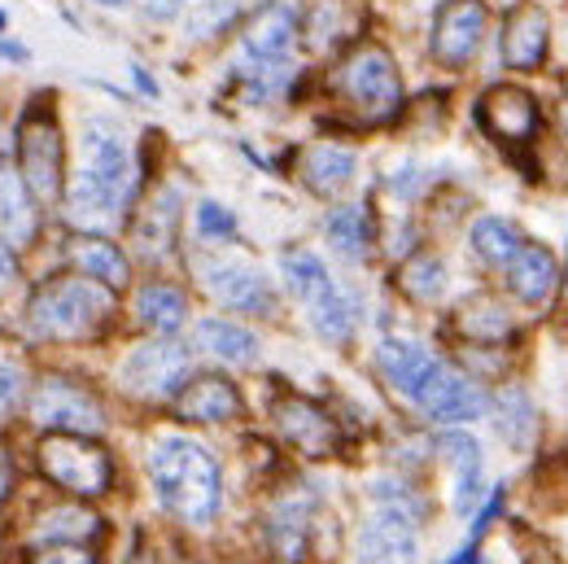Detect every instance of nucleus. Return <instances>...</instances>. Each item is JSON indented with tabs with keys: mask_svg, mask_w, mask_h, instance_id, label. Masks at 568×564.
Wrapping results in <instances>:
<instances>
[{
	"mask_svg": "<svg viewBox=\"0 0 568 564\" xmlns=\"http://www.w3.org/2000/svg\"><path fill=\"white\" fill-rule=\"evenodd\" d=\"M149 482L158 503L184 525H206L219 512V464L193 437H158L149 451Z\"/></svg>",
	"mask_w": 568,
	"mask_h": 564,
	"instance_id": "obj_1",
	"label": "nucleus"
},
{
	"mask_svg": "<svg viewBox=\"0 0 568 564\" xmlns=\"http://www.w3.org/2000/svg\"><path fill=\"white\" fill-rule=\"evenodd\" d=\"M114 289L92 276H67V281H49L27 306V324L36 338L49 342H83L97 338L110 315H114Z\"/></svg>",
	"mask_w": 568,
	"mask_h": 564,
	"instance_id": "obj_2",
	"label": "nucleus"
},
{
	"mask_svg": "<svg viewBox=\"0 0 568 564\" xmlns=\"http://www.w3.org/2000/svg\"><path fill=\"white\" fill-rule=\"evenodd\" d=\"M333 92L358 114V123L381 128L403 114V74L381 44H358L333 71Z\"/></svg>",
	"mask_w": 568,
	"mask_h": 564,
	"instance_id": "obj_3",
	"label": "nucleus"
},
{
	"mask_svg": "<svg viewBox=\"0 0 568 564\" xmlns=\"http://www.w3.org/2000/svg\"><path fill=\"white\" fill-rule=\"evenodd\" d=\"M281 272L288 293L302 302L311 329L324 342H351V333H355V302L342 293V284L328 276V268L315 254L293 250V254L281 259Z\"/></svg>",
	"mask_w": 568,
	"mask_h": 564,
	"instance_id": "obj_4",
	"label": "nucleus"
},
{
	"mask_svg": "<svg viewBox=\"0 0 568 564\" xmlns=\"http://www.w3.org/2000/svg\"><path fill=\"white\" fill-rule=\"evenodd\" d=\"M36 455H40V473L74 498H97L114 482L110 455L88 433H49Z\"/></svg>",
	"mask_w": 568,
	"mask_h": 564,
	"instance_id": "obj_5",
	"label": "nucleus"
},
{
	"mask_svg": "<svg viewBox=\"0 0 568 564\" xmlns=\"http://www.w3.org/2000/svg\"><path fill=\"white\" fill-rule=\"evenodd\" d=\"M358 564H420L416 507L385 482L376 486V512L358 534Z\"/></svg>",
	"mask_w": 568,
	"mask_h": 564,
	"instance_id": "obj_6",
	"label": "nucleus"
},
{
	"mask_svg": "<svg viewBox=\"0 0 568 564\" xmlns=\"http://www.w3.org/2000/svg\"><path fill=\"white\" fill-rule=\"evenodd\" d=\"M13 149H18V171L31 184L36 202H58L62 198V162H67V149H62V132H58V123H53V114L44 105H31L18 119Z\"/></svg>",
	"mask_w": 568,
	"mask_h": 564,
	"instance_id": "obj_7",
	"label": "nucleus"
},
{
	"mask_svg": "<svg viewBox=\"0 0 568 564\" xmlns=\"http://www.w3.org/2000/svg\"><path fill=\"white\" fill-rule=\"evenodd\" d=\"M193 376V359L189 346L171 342V338H158V342H144L136 351L123 359L119 367V381L128 394L136 399H175Z\"/></svg>",
	"mask_w": 568,
	"mask_h": 564,
	"instance_id": "obj_8",
	"label": "nucleus"
},
{
	"mask_svg": "<svg viewBox=\"0 0 568 564\" xmlns=\"http://www.w3.org/2000/svg\"><path fill=\"white\" fill-rule=\"evenodd\" d=\"M31 421L49 433H88L92 437L105 429V412L83 385H74L67 376H44L31 394Z\"/></svg>",
	"mask_w": 568,
	"mask_h": 564,
	"instance_id": "obj_9",
	"label": "nucleus"
},
{
	"mask_svg": "<svg viewBox=\"0 0 568 564\" xmlns=\"http://www.w3.org/2000/svg\"><path fill=\"white\" fill-rule=\"evenodd\" d=\"M83 175H92L119 207L132 202L136 167H132V153H128L123 132L110 119H88L83 123Z\"/></svg>",
	"mask_w": 568,
	"mask_h": 564,
	"instance_id": "obj_10",
	"label": "nucleus"
},
{
	"mask_svg": "<svg viewBox=\"0 0 568 564\" xmlns=\"http://www.w3.org/2000/svg\"><path fill=\"white\" fill-rule=\"evenodd\" d=\"M197 276L206 284V293L227 311H245V315L276 311V293H272L267 276L241 259H197Z\"/></svg>",
	"mask_w": 568,
	"mask_h": 564,
	"instance_id": "obj_11",
	"label": "nucleus"
},
{
	"mask_svg": "<svg viewBox=\"0 0 568 564\" xmlns=\"http://www.w3.org/2000/svg\"><path fill=\"white\" fill-rule=\"evenodd\" d=\"M486 40V4L481 0H446L433 18V58L446 71H464Z\"/></svg>",
	"mask_w": 568,
	"mask_h": 564,
	"instance_id": "obj_12",
	"label": "nucleus"
},
{
	"mask_svg": "<svg viewBox=\"0 0 568 564\" xmlns=\"http://www.w3.org/2000/svg\"><path fill=\"white\" fill-rule=\"evenodd\" d=\"M272 416H276V429L284 433V442L293 451H302L306 460H333L337 455L342 429H337V421L320 403H311L302 394H281Z\"/></svg>",
	"mask_w": 568,
	"mask_h": 564,
	"instance_id": "obj_13",
	"label": "nucleus"
},
{
	"mask_svg": "<svg viewBox=\"0 0 568 564\" xmlns=\"http://www.w3.org/2000/svg\"><path fill=\"white\" fill-rule=\"evenodd\" d=\"M416 407H420L433 424H464V421L486 416V412H490V399H486V390H481L473 376H464V372H455V367L442 363V367L433 372V381L420 390Z\"/></svg>",
	"mask_w": 568,
	"mask_h": 564,
	"instance_id": "obj_14",
	"label": "nucleus"
},
{
	"mask_svg": "<svg viewBox=\"0 0 568 564\" xmlns=\"http://www.w3.org/2000/svg\"><path fill=\"white\" fill-rule=\"evenodd\" d=\"M551 53V18L542 4L520 0L503 22V62L511 71H538Z\"/></svg>",
	"mask_w": 568,
	"mask_h": 564,
	"instance_id": "obj_15",
	"label": "nucleus"
},
{
	"mask_svg": "<svg viewBox=\"0 0 568 564\" xmlns=\"http://www.w3.org/2000/svg\"><path fill=\"white\" fill-rule=\"evenodd\" d=\"M477 119L486 128V137L498 144H525L538 132V105L529 92L511 88V83H498L481 97L477 105Z\"/></svg>",
	"mask_w": 568,
	"mask_h": 564,
	"instance_id": "obj_16",
	"label": "nucleus"
},
{
	"mask_svg": "<svg viewBox=\"0 0 568 564\" xmlns=\"http://www.w3.org/2000/svg\"><path fill=\"white\" fill-rule=\"evenodd\" d=\"M503 281H507V293L520 298L525 306H542V302H551V293L565 284V276H560V263H556V254H551L547 245L525 241V245L516 250V259L503 268Z\"/></svg>",
	"mask_w": 568,
	"mask_h": 564,
	"instance_id": "obj_17",
	"label": "nucleus"
},
{
	"mask_svg": "<svg viewBox=\"0 0 568 564\" xmlns=\"http://www.w3.org/2000/svg\"><path fill=\"white\" fill-rule=\"evenodd\" d=\"M241 394L227 376H214V372H202V376H189V385L175 394V416L193 424H223L241 416Z\"/></svg>",
	"mask_w": 568,
	"mask_h": 564,
	"instance_id": "obj_18",
	"label": "nucleus"
},
{
	"mask_svg": "<svg viewBox=\"0 0 568 564\" xmlns=\"http://www.w3.org/2000/svg\"><path fill=\"white\" fill-rule=\"evenodd\" d=\"M437 451L446 455V464L455 473V498H450V507L459 516H468L481 503V494H486V455H481V442L473 433H442L437 437Z\"/></svg>",
	"mask_w": 568,
	"mask_h": 564,
	"instance_id": "obj_19",
	"label": "nucleus"
},
{
	"mask_svg": "<svg viewBox=\"0 0 568 564\" xmlns=\"http://www.w3.org/2000/svg\"><path fill=\"white\" fill-rule=\"evenodd\" d=\"M297 36H302L297 13H293L288 4H267V9H258V13L250 18V27H245V36H241V49H245V58H250L254 67H258V62H284V58L293 53Z\"/></svg>",
	"mask_w": 568,
	"mask_h": 564,
	"instance_id": "obj_20",
	"label": "nucleus"
},
{
	"mask_svg": "<svg viewBox=\"0 0 568 564\" xmlns=\"http://www.w3.org/2000/svg\"><path fill=\"white\" fill-rule=\"evenodd\" d=\"M263 543L272 564H302L311 543V503L306 498H284L263 521Z\"/></svg>",
	"mask_w": 568,
	"mask_h": 564,
	"instance_id": "obj_21",
	"label": "nucleus"
},
{
	"mask_svg": "<svg viewBox=\"0 0 568 564\" xmlns=\"http://www.w3.org/2000/svg\"><path fill=\"white\" fill-rule=\"evenodd\" d=\"M297 22H302L306 44L315 53H324V49H337L342 40L355 36L358 27H363V9H358L355 0H306Z\"/></svg>",
	"mask_w": 568,
	"mask_h": 564,
	"instance_id": "obj_22",
	"label": "nucleus"
},
{
	"mask_svg": "<svg viewBox=\"0 0 568 564\" xmlns=\"http://www.w3.org/2000/svg\"><path fill=\"white\" fill-rule=\"evenodd\" d=\"M36 193L13 162H0V236L9 245H27L36 236Z\"/></svg>",
	"mask_w": 568,
	"mask_h": 564,
	"instance_id": "obj_23",
	"label": "nucleus"
},
{
	"mask_svg": "<svg viewBox=\"0 0 568 564\" xmlns=\"http://www.w3.org/2000/svg\"><path fill=\"white\" fill-rule=\"evenodd\" d=\"M376 363H381L385 381H389L398 394H407L412 403L420 399V390L433 381V372L442 367V363H437L425 346H416V342H385V346L376 351Z\"/></svg>",
	"mask_w": 568,
	"mask_h": 564,
	"instance_id": "obj_24",
	"label": "nucleus"
},
{
	"mask_svg": "<svg viewBox=\"0 0 568 564\" xmlns=\"http://www.w3.org/2000/svg\"><path fill=\"white\" fill-rule=\"evenodd\" d=\"M297 175L311 193L320 198H337L351 180H355V153L342 149V144H311L302 158H297Z\"/></svg>",
	"mask_w": 568,
	"mask_h": 564,
	"instance_id": "obj_25",
	"label": "nucleus"
},
{
	"mask_svg": "<svg viewBox=\"0 0 568 564\" xmlns=\"http://www.w3.org/2000/svg\"><path fill=\"white\" fill-rule=\"evenodd\" d=\"M193 346L214 354V359H223V363H232V367H250V363H258V354H263L258 338H254L250 329H241V324H232V320H223V315L197 320Z\"/></svg>",
	"mask_w": 568,
	"mask_h": 564,
	"instance_id": "obj_26",
	"label": "nucleus"
},
{
	"mask_svg": "<svg viewBox=\"0 0 568 564\" xmlns=\"http://www.w3.org/2000/svg\"><path fill=\"white\" fill-rule=\"evenodd\" d=\"M71 263L83 272V276L110 284V289H123V284L132 281V263H128V254H123L114 241L92 236V232H83V236H74L71 241Z\"/></svg>",
	"mask_w": 568,
	"mask_h": 564,
	"instance_id": "obj_27",
	"label": "nucleus"
},
{
	"mask_svg": "<svg viewBox=\"0 0 568 564\" xmlns=\"http://www.w3.org/2000/svg\"><path fill=\"white\" fill-rule=\"evenodd\" d=\"M175 223H180V193L162 189L149 202V211L136 219V245H141L144 259H162L175 245Z\"/></svg>",
	"mask_w": 568,
	"mask_h": 564,
	"instance_id": "obj_28",
	"label": "nucleus"
},
{
	"mask_svg": "<svg viewBox=\"0 0 568 564\" xmlns=\"http://www.w3.org/2000/svg\"><path fill=\"white\" fill-rule=\"evenodd\" d=\"M136 315H141L144 329H153L158 338H166V333H175L189 320V298L175 284L153 281L136 293Z\"/></svg>",
	"mask_w": 568,
	"mask_h": 564,
	"instance_id": "obj_29",
	"label": "nucleus"
},
{
	"mask_svg": "<svg viewBox=\"0 0 568 564\" xmlns=\"http://www.w3.org/2000/svg\"><path fill=\"white\" fill-rule=\"evenodd\" d=\"M101 534V516L67 503V507H49L40 521H36V547L40 543H92Z\"/></svg>",
	"mask_w": 568,
	"mask_h": 564,
	"instance_id": "obj_30",
	"label": "nucleus"
},
{
	"mask_svg": "<svg viewBox=\"0 0 568 564\" xmlns=\"http://www.w3.org/2000/svg\"><path fill=\"white\" fill-rule=\"evenodd\" d=\"M468 241H473V254H477L486 268H507V263L516 259V250L525 245L520 228H516L511 219H498V214L477 219L473 232H468Z\"/></svg>",
	"mask_w": 568,
	"mask_h": 564,
	"instance_id": "obj_31",
	"label": "nucleus"
},
{
	"mask_svg": "<svg viewBox=\"0 0 568 564\" xmlns=\"http://www.w3.org/2000/svg\"><path fill=\"white\" fill-rule=\"evenodd\" d=\"M328 241L333 250L346 259V263H363L367 250H372V223H367V211L363 207H337L328 214Z\"/></svg>",
	"mask_w": 568,
	"mask_h": 564,
	"instance_id": "obj_32",
	"label": "nucleus"
},
{
	"mask_svg": "<svg viewBox=\"0 0 568 564\" xmlns=\"http://www.w3.org/2000/svg\"><path fill=\"white\" fill-rule=\"evenodd\" d=\"M455 324H459V333L473 338L477 346H503V342H511V315H507L503 306H495V302H486V298L468 302Z\"/></svg>",
	"mask_w": 568,
	"mask_h": 564,
	"instance_id": "obj_33",
	"label": "nucleus"
},
{
	"mask_svg": "<svg viewBox=\"0 0 568 564\" xmlns=\"http://www.w3.org/2000/svg\"><path fill=\"white\" fill-rule=\"evenodd\" d=\"M495 416H498V433H503V442L507 446H516V451H525L529 442H534V403H529V394L525 390H503L495 403Z\"/></svg>",
	"mask_w": 568,
	"mask_h": 564,
	"instance_id": "obj_34",
	"label": "nucleus"
},
{
	"mask_svg": "<svg viewBox=\"0 0 568 564\" xmlns=\"http://www.w3.org/2000/svg\"><path fill=\"white\" fill-rule=\"evenodd\" d=\"M398 284H403V293L416 298V302H437V298L446 293V263L433 259V254H416V259L403 263Z\"/></svg>",
	"mask_w": 568,
	"mask_h": 564,
	"instance_id": "obj_35",
	"label": "nucleus"
},
{
	"mask_svg": "<svg viewBox=\"0 0 568 564\" xmlns=\"http://www.w3.org/2000/svg\"><path fill=\"white\" fill-rule=\"evenodd\" d=\"M232 0H197V9H193V18H189V31L197 36V40H206V36H214L227 18H232Z\"/></svg>",
	"mask_w": 568,
	"mask_h": 564,
	"instance_id": "obj_36",
	"label": "nucleus"
},
{
	"mask_svg": "<svg viewBox=\"0 0 568 564\" xmlns=\"http://www.w3.org/2000/svg\"><path fill=\"white\" fill-rule=\"evenodd\" d=\"M197 232L211 236V241H232L236 236V214L219 202H202L197 207Z\"/></svg>",
	"mask_w": 568,
	"mask_h": 564,
	"instance_id": "obj_37",
	"label": "nucleus"
},
{
	"mask_svg": "<svg viewBox=\"0 0 568 564\" xmlns=\"http://www.w3.org/2000/svg\"><path fill=\"white\" fill-rule=\"evenodd\" d=\"M31 564H97V552L83 543H40L31 552Z\"/></svg>",
	"mask_w": 568,
	"mask_h": 564,
	"instance_id": "obj_38",
	"label": "nucleus"
},
{
	"mask_svg": "<svg viewBox=\"0 0 568 564\" xmlns=\"http://www.w3.org/2000/svg\"><path fill=\"white\" fill-rule=\"evenodd\" d=\"M22 399V372L13 363H0V412H13Z\"/></svg>",
	"mask_w": 568,
	"mask_h": 564,
	"instance_id": "obj_39",
	"label": "nucleus"
},
{
	"mask_svg": "<svg viewBox=\"0 0 568 564\" xmlns=\"http://www.w3.org/2000/svg\"><path fill=\"white\" fill-rule=\"evenodd\" d=\"M13 284H18V259H13L9 241L0 236V293H9Z\"/></svg>",
	"mask_w": 568,
	"mask_h": 564,
	"instance_id": "obj_40",
	"label": "nucleus"
},
{
	"mask_svg": "<svg viewBox=\"0 0 568 564\" xmlns=\"http://www.w3.org/2000/svg\"><path fill=\"white\" fill-rule=\"evenodd\" d=\"M184 4H189V0H144V13L158 18V22H166V18H175Z\"/></svg>",
	"mask_w": 568,
	"mask_h": 564,
	"instance_id": "obj_41",
	"label": "nucleus"
},
{
	"mask_svg": "<svg viewBox=\"0 0 568 564\" xmlns=\"http://www.w3.org/2000/svg\"><path fill=\"white\" fill-rule=\"evenodd\" d=\"M9 491H13V455H9L4 442H0V503L9 498Z\"/></svg>",
	"mask_w": 568,
	"mask_h": 564,
	"instance_id": "obj_42",
	"label": "nucleus"
},
{
	"mask_svg": "<svg viewBox=\"0 0 568 564\" xmlns=\"http://www.w3.org/2000/svg\"><path fill=\"white\" fill-rule=\"evenodd\" d=\"M446 564H481V552L477 547H468V552H459V556H450Z\"/></svg>",
	"mask_w": 568,
	"mask_h": 564,
	"instance_id": "obj_43",
	"label": "nucleus"
},
{
	"mask_svg": "<svg viewBox=\"0 0 568 564\" xmlns=\"http://www.w3.org/2000/svg\"><path fill=\"white\" fill-rule=\"evenodd\" d=\"M0 53H4V58H27L18 44H4V40H0Z\"/></svg>",
	"mask_w": 568,
	"mask_h": 564,
	"instance_id": "obj_44",
	"label": "nucleus"
},
{
	"mask_svg": "<svg viewBox=\"0 0 568 564\" xmlns=\"http://www.w3.org/2000/svg\"><path fill=\"white\" fill-rule=\"evenodd\" d=\"M97 4H105V9H123L128 0H97Z\"/></svg>",
	"mask_w": 568,
	"mask_h": 564,
	"instance_id": "obj_45",
	"label": "nucleus"
},
{
	"mask_svg": "<svg viewBox=\"0 0 568 564\" xmlns=\"http://www.w3.org/2000/svg\"><path fill=\"white\" fill-rule=\"evenodd\" d=\"M565 298H568V272H565Z\"/></svg>",
	"mask_w": 568,
	"mask_h": 564,
	"instance_id": "obj_46",
	"label": "nucleus"
},
{
	"mask_svg": "<svg viewBox=\"0 0 568 564\" xmlns=\"http://www.w3.org/2000/svg\"><path fill=\"white\" fill-rule=\"evenodd\" d=\"M0 27H4V18H0Z\"/></svg>",
	"mask_w": 568,
	"mask_h": 564,
	"instance_id": "obj_47",
	"label": "nucleus"
}]
</instances>
